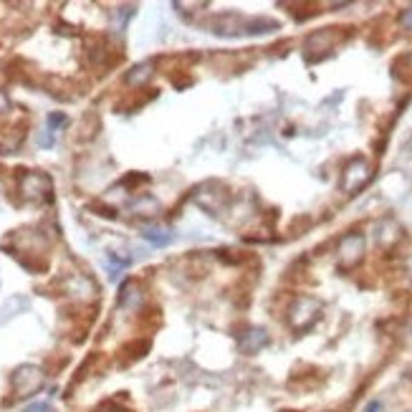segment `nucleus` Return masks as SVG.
<instances>
[{"label":"nucleus","mask_w":412,"mask_h":412,"mask_svg":"<svg viewBox=\"0 0 412 412\" xmlns=\"http://www.w3.org/2000/svg\"><path fill=\"white\" fill-rule=\"evenodd\" d=\"M364 246H367V241H364V235L361 233H347L339 241V251H336V258H339V266L342 268H354L357 263L361 260V255H364Z\"/></svg>","instance_id":"423d86ee"},{"label":"nucleus","mask_w":412,"mask_h":412,"mask_svg":"<svg viewBox=\"0 0 412 412\" xmlns=\"http://www.w3.org/2000/svg\"><path fill=\"white\" fill-rule=\"evenodd\" d=\"M364 412H382V405L377 402V399H374V402H369V407Z\"/></svg>","instance_id":"4468645a"},{"label":"nucleus","mask_w":412,"mask_h":412,"mask_svg":"<svg viewBox=\"0 0 412 412\" xmlns=\"http://www.w3.org/2000/svg\"><path fill=\"white\" fill-rule=\"evenodd\" d=\"M66 124V117L64 114H51L48 117V132H56L58 127H64Z\"/></svg>","instance_id":"9b49d317"},{"label":"nucleus","mask_w":412,"mask_h":412,"mask_svg":"<svg viewBox=\"0 0 412 412\" xmlns=\"http://www.w3.org/2000/svg\"><path fill=\"white\" fill-rule=\"evenodd\" d=\"M142 238H145L147 243H152V246H167V243L172 241V233L170 230H159V228H147L145 233H142Z\"/></svg>","instance_id":"9d476101"},{"label":"nucleus","mask_w":412,"mask_h":412,"mask_svg":"<svg viewBox=\"0 0 412 412\" xmlns=\"http://www.w3.org/2000/svg\"><path fill=\"white\" fill-rule=\"evenodd\" d=\"M266 347H268L266 329H248V331H243V334L238 336V349H241L246 357L258 354V352H263Z\"/></svg>","instance_id":"0eeeda50"},{"label":"nucleus","mask_w":412,"mask_h":412,"mask_svg":"<svg viewBox=\"0 0 412 412\" xmlns=\"http://www.w3.org/2000/svg\"><path fill=\"white\" fill-rule=\"evenodd\" d=\"M11 385H13L15 394L18 397H31L33 392H39L41 385H44V372L33 364H23L13 372L11 377Z\"/></svg>","instance_id":"39448f33"},{"label":"nucleus","mask_w":412,"mask_h":412,"mask_svg":"<svg viewBox=\"0 0 412 412\" xmlns=\"http://www.w3.org/2000/svg\"><path fill=\"white\" fill-rule=\"evenodd\" d=\"M149 79H152V64L134 66V69L127 74V84H129V86H142V84H147Z\"/></svg>","instance_id":"1a4fd4ad"},{"label":"nucleus","mask_w":412,"mask_h":412,"mask_svg":"<svg viewBox=\"0 0 412 412\" xmlns=\"http://www.w3.org/2000/svg\"><path fill=\"white\" fill-rule=\"evenodd\" d=\"M321 317V304L311 296H298L288 309V324L293 331H306Z\"/></svg>","instance_id":"f03ea898"},{"label":"nucleus","mask_w":412,"mask_h":412,"mask_svg":"<svg viewBox=\"0 0 412 412\" xmlns=\"http://www.w3.org/2000/svg\"><path fill=\"white\" fill-rule=\"evenodd\" d=\"M369 180H372V165H369V159L367 157L349 159L342 172V190L347 192V195H354V192H359L361 187L369 182Z\"/></svg>","instance_id":"7ed1b4c3"},{"label":"nucleus","mask_w":412,"mask_h":412,"mask_svg":"<svg viewBox=\"0 0 412 412\" xmlns=\"http://www.w3.org/2000/svg\"><path fill=\"white\" fill-rule=\"evenodd\" d=\"M407 152L412 154V137H410V142H407Z\"/></svg>","instance_id":"2eb2a0df"},{"label":"nucleus","mask_w":412,"mask_h":412,"mask_svg":"<svg viewBox=\"0 0 412 412\" xmlns=\"http://www.w3.org/2000/svg\"><path fill=\"white\" fill-rule=\"evenodd\" d=\"M39 145L41 147H51L53 145V137H51V134H44V137H39Z\"/></svg>","instance_id":"ddd939ff"},{"label":"nucleus","mask_w":412,"mask_h":412,"mask_svg":"<svg viewBox=\"0 0 412 412\" xmlns=\"http://www.w3.org/2000/svg\"><path fill=\"white\" fill-rule=\"evenodd\" d=\"M334 44H336V33H334V28H324V31H317L314 36H309L306 39V51H329V48H334Z\"/></svg>","instance_id":"6e6552de"},{"label":"nucleus","mask_w":412,"mask_h":412,"mask_svg":"<svg viewBox=\"0 0 412 412\" xmlns=\"http://www.w3.org/2000/svg\"><path fill=\"white\" fill-rule=\"evenodd\" d=\"M399 23H402V28H405V31H412V6L405 8V11L399 13Z\"/></svg>","instance_id":"f8f14e48"},{"label":"nucleus","mask_w":412,"mask_h":412,"mask_svg":"<svg viewBox=\"0 0 412 412\" xmlns=\"http://www.w3.org/2000/svg\"><path fill=\"white\" fill-rule=\"evenodd\" d=\"M195 203L203 210H208L210 215H218L230 203V195L220 182H203L195 190Z\"/></svg>","instance_id":"20e7f679"},{"label":"nucleus","mask_w":412,"mask_h":412,"mask_svg":"<svg viewBox=\"0 0 412 412\" xmlns=\"http://www.w3.org/2000/svg\"><path fill=\"white\" fill-rule=\"evenodd\" d=\"M210 33L222 36V39H235V36H263V33L279 31V23L268 18H248L241 13H220L210 18Z\"/></svg>","instance_id":"f257e3e1"}]
</instances>
